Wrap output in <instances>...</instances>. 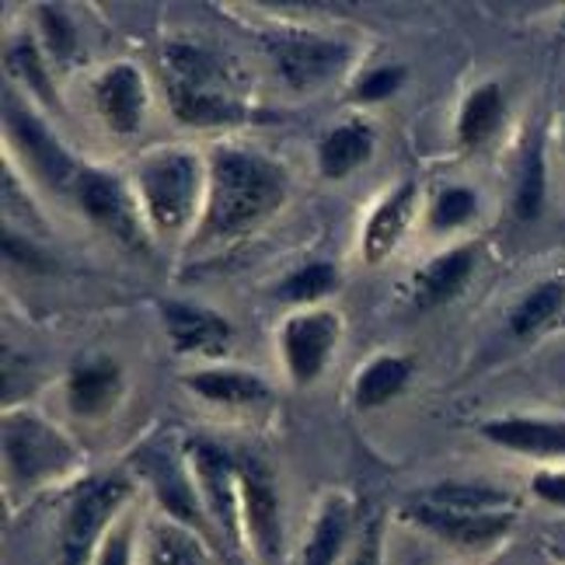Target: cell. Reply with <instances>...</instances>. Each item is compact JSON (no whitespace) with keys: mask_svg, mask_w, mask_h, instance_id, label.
I'll list each match as a JSON object with an SVG mask.
<instances>
[{"mask_svg":"<svg viewBox=\"0 0 565 565\" xmlns=\"http://www.w3.org/2000/svg\"><path fill=\"white\" fill-rule=\"evenodd\" d=\"M134 465L150 482V489H154L168 520H175V524L189 527L192 534H200L206 541V548L224 558L221 537H216L210 516H206V507H203V495L195 489L189 458L182 461V454L171 450L168 444H147L134 454Z\"/></svg>","mask_w":565,"mask_h":565,"instance_id":"7","label":"cell"},{"mask_svg":"<svg viewBox=\"0 0 565 565\" xmlns=\"http://www.w3.org/2000/svg\"><path fill=\"white\" fill-rule=\"evenodd\" d=\"M164 324L175 353H192V356H224L227 345L234 339V329L224 315L195 308V303L185 300H168L164 303Z\"/></svg>","mask_w":565,"mask_h":565,"instance_id":"15","label":"cell"},{"mask_svg":"<svg viewBox=\"0 0 565 565\" xmlns=\"http://www.w3.org/2000/svg\"><path fill=\"white\" fill-rule=\"evenodd\" d=\"M565 311V282H537L531 294H524V300L516 303L510 315V332L516 339H531L537 332H545L548 324L558 321V315Z\"/></svg>","mask_w":565,"mask_h":565,"instance_id":"26","label":"cell"},{"mask_svg":"<svg viewBox=\"0 0 565 565\" xmlns=\"http://www.w3.org/2000/svg\"><path fill=\"white\" fill-rule=\"evenodd\" d=\"M39 25H42V39H46V50L56 60H71L77 53V32H74V21L63 14L60 8L46 4L39 8Z\"/></svg>","mask_w":565,"mask_h":565,"instance_id":"33","label":"cell"},{"mask_svg":"<svg viewBox=\"0 0 565 565\" xmlns=\"http://www.w3.org/2000/svg\"><path fill=\"white\" fill-rule=\"evenodd\" d=\"M4 129H8V140L18 147V154L25 158V164L50 189L63 192V189H74L77 185L81 168L74 164L71 150L63 147L50 134V126L42 122L25 102L14 98L11 92L4 95Z\"/></svg>","mask_w":565,"mask_h":565,"instance_id":"9","label":"cell"},{"mask_svg":"<svg viewBox=\"0 0 565 565\" xmlns=\"http://www.w3.org/2000/svg\"><path fill=\"white\" fill-rule=\"evenodd\" d=\"M4 465L8 486L14 492H32L50 478L67 475L77 465V450L46 419L11 412L4 416Z\"/></svg>","mask_w":565,"mask_h":565,"instance_id":"5","label":"cell"},{"mask_svg":"<svg viewBox=\"0 0 565 565\" xmlns=\"http://www.w3.org/2000/svg\"><path fill=\"white\" fill-rule=\"evenodd\" d=\"M412 203H416V185L402 182V185H395V192H391L381 206H374L371 216H366V227H363V258L371 266H381L384 258L398 248L402 234L408 227V216H412Z\"/></svg>","mask_w":565,"mask_h":565,"instance_id":"18","label":"cell"},{"mask_svg":"<svg viewBox=\"0 0 565 565\" xmlns=\"http://www.w3.org/2000/svg\"><path fill=\"white\" fill-rule=\"evenodd\" d=\"M342 565H381V520H371V524H366L353 555Z\"/></svg>","mask_w":565,"mask_h":565,"instance_id":"36","label":"cell"},{"mask_svg":"<svg viewBox=\"0 0 565 565\" xmlns=\"http://www.w3.org/2000/svg\"><path fill=\"white\" fill-rule=\"evenodd\" d=\"M423 503L454 510V513H495L510 507V495L495 486H465V482H447L423 495Z\"/></svg>","mask_w":565,"mask_h":565,"instance_id":"27","label":"cell"},{"mask_svg":"<svg viewBox=\"0 0 565 565\" xmlns=\"http://www.w3.org/2000/svg\"><path fill=\"white\" fill-rule=\"evenodd\" d=\"M482 437L516 454L565 458V419H527V416L492 419L482 426Z\"/></svg>","mask_w":565,"mask_h":565,"instance_id":"17","label":"cell"},{"mask_svg":"<svg viewBox=\"0 0 565 565\" xmlns=\"http://www.w3.org/2000/svg\"><path fill=\"white\" fill-rule=\"evenodd\" d=\"M405 520H412L416 527H423L426 534L447 541L454 548L465 552H486L492 545H499L510 527H513V510H495V513H454V510H440L429 507L423 499H416L408 510Z\"/></svg>","mask_w":565,"mask_h":565,"instance_id":"13","label":"cell"},{"mask_svg":"<svg viewBox=\"0 0 565 565\" xmlns=\"http://www.w3.org/2000/svg\"><path fill=\"white\" fill-rule=\"evenodd\" d=\"M475 273V252L454 248L426 263L416 276V308H440L458 297Z\"/></svg>","mask_w":565,"mask_h":565,"instance_id":"21","label":"cell"},{"mask_svg":"<svg viewBox=\"0 0 565 565\" xmlns=\"http://www.w3.org/2000/svg\"><path fill=\"white\" fill-rule=\"evenodd\" d=\"M377 147V134L366 122H342L332 126L318 143V168L324 179H345L356 168L371 161Z\"/></svg>","mask_w":565,"mask_h":565,"instance_id":"20","label":"cell"},{"mask_svg":"<svg viewBox=\"0 0 565 565\" xmlns=\"http://www.w3.org/2000/svg\"><path fill=\"white\" fill-rule=\"evenodd\" d=\"M185 458L195 478V489L203 495L206 516L221 537V548L227 562H245V527H242V475H237V461L224 447L192 440L185 447Z\"/></svg>","mask_w":565,"mask_h":565,"instance_id":"4","label":"cell"},{"mask_svg":"<svg viewBox=\"0 0 565 565\" xmlns=\"http://www.w3.org/2000/svg\"><path fill=\"white\" fill-rule=\"evenodd\" d=\"M335 287H339V273L332 263H308L279 282L276 297L282 303H315L321 297H329Z\"/></svg>","mask_w":565,"mask_h":565,"instance_id":"29","label":"cell"},{"mask_svg":"<svg viewBox=\"0 0 565 565\" xmlns=\"http://www.w3.org/2000/svg\"><path fill=\"white\" fill-rule=\"evenodd\" d=\"M95 108L102 122L113 129L116 137L137 134L143 116H147V81L140 67L134 63H113L98 81H95Z\"/></svg>","mask_w":565,"mask_h":565,"instance_id":"14","label":"cell"},{"mask_svg":"<svg viewBox=\"0 0 565 565\" xmlns=\"http://www.w3.org/2000/svg\"><path fill=\"white\" fill-rule=\"evenodd\" d=\"M74 195L88 221L108 231L119 245L143 252L147 248V227H143V206L134 200V192L113 171L102 168H81Z\"/></svg>","mask_w":565,"mask_h":565,"instance_id":"8","label":"cell"},{"mask_svg":"<svg viewBox=\"0 0 565 565\" xmlns=\"http://www.w3.org/2000/svg\"><path fill=\"white\" fill-rule=\"evenodd\" d=\"M161 81L171 113L185 126H237L248 116V95L234 63L195 42H168L161 50Z\"/></svg>","mask_w":565,"mask_h":565,"instance_id":"2","label":"cell"},{"mask_svg":"<svg viewBox=\"0 0 565 565\" xmlns=\"http://www.w3.org/2000/svg\"><path fill=\"white\" fill-rule=\"evenodd\" d=\"M242 475V527L248 558L258 565H279L282 558V513L273 475L258 461H237Z\"/></svg>","mask_w":565,"mask_h":565,"instance_id":"10","label":"cell"},{"mask_svg":"<svg viewBox=\"0 0 565 565\" xmlns=\"http://www.w3.org/2000/svg\"><path fill=\"white\" fill-rule=\"evenodd\" d=\"M134 548H137V516L129 513L119 516L116 527L105 534L92 565H134Z\"/></svg>","mask_w":565,"mask_h":565,"instance_id":"32","label":"cell"},{"mask_svg":"<svg viewBox=\"0 0 565 565\" xmlns=\"http://www.w3.org/2000/svg\"><path fill=\"white\" fill-rule=\"evenodd\" d=\"M531 492L541 499V503L565 510V471H537L531 478Z\"/></svg>","mask_w":565,"mask_h":565,"instance_id":"35","label":"cell"},{"mask_svg":"<svg viewBox=\"0 0 565 565\" xmlns=\"http://www.w3.org/2000/svg\"><path fill=\"white\" fill-rule=\"evenodd\" d=\"M185 384L195 391V395L213 402V405L242 408V405L273 402V391L263 377L248 374V371H227V366H216V371H195L185 377Z\"/></svg>","mask_w":565,"mask_h":565,"instance_id":"22","label":"cell"},{"mask_svg":"<svg viewBox=\"0 0 565 565\" xmlns=\"http://www.w3.org/2000/svg\"><path fill=\"white\" fill-rule=\"evenodd\" d=\"M475 213H478V195L468 185H454V189L440 192L437 206H433L429 224H433V231H454V227L471 224Z\"/></svg>","mask_w":565,"mask_h":565,"instance_id":"31","label":"cell"},{"mask_svg":"<svg viewBox=\"0 0 565 565\" xmlns=\"http://www.w3.org/2000/svg\"><path fill=\"white\" fill-rule=\"evenodd\" d=\"M412 377V360L402 356H377L366 371L356 377V391H353V405L371 412L387 405L395 395H402L405 384Z\"/></svg>","mask_w":565,"mask_h":565,"instance_id":"25","label":"cell"},{"mask_svg":"<svg viewBox=\"0 0 565 565\" xmlns=\"http://www.w3.org/2000/svg\"><path fill=\"white\" fill-rule=\"evenodd\" d=\"M276 67L294 92H311L321 84L335 81L345 63H350V46L335 39H324L315 32H290L273 42Z\"/></svg>","mask_w":565,"mask_h":565,"instance_id":"11","label":"cell"},{"mask_svg":"<svg viewBox=\"0 0 565 565\" xmlns=\"http://www.w3.org/2000/svg\"><path fill=\"white\" fill-rule=\"evenodd\" d=\"M339 332L342 321L335 311H303L294 315L287 324H282L279 335V350H282V363L297 384H315L318 374L329 366L335 345H339Z\"/></svg>","mask_w":565,"mask_h":565,"instance_id":"12","label":"cell"},{"mask_svg":"<svg viewBox=\"0 0 565 565\" xmlns=\"http://www.w3.org/2000/svg\"><path fill=\"white\" fill-rule=\"evenodd\" d=\"M545 192H548L545 154H541V140H534L531 150L524 154V164H520V179H516V192H513V213L520 221H534L541 206H545Z\"/></svg>","mask_w":565,"mask_h":565,"instance_id":"28","label":"cell"},{"mask_svg":"<svg viewBox=\"0 0 565 565\" xmlns=\"http://www.w3.org/2000/svg\"><path fill=\"white\" fill-rule=\"evenodd\" d=\"M353 534V503L345 495H332L315 516L311 534L303 541L300 565H342V552Z\"/></svg>","mask_w":565,"mask_h":565,"instance_id":"19","label":"cell"},{"mask_svg":"<svg viewBox=\"0 0 565 565\" xmlns=\"http://www.w3.org/2000/svg\"><path fill=\"white\" fill-rule=\"evenodd\" d=\"M287 203V171L248 147H216L192 245H231L263 227Z\"/></svg>","mask_w":565,"mask_h":565,"instance_id":"1","label":"cell"},{"mask_svg":"<svg viewBox=\"0 0 565 565\" xmlns=\"http://www.w3.org/2000/svg\"><path fill=\"white\" fill-rule=\"evenodd\" d=\"M8 67L29 84V88L46 102V105H60L56 102V92H53V84H50V77H46V67H42V53H39V46L32 39H18L14 46L8 50Z\"/></svg>","mask_w":565,"mask_h":565,"instance_id":"30","label":"cell"},{"mask_svg":"<svg viewBox=\"0 0 565 565\" xmlns=\"http://www.w3.org/2000/svg\"><path fill=\"white\" fill-rule=\"evenodd\" d=\"M122 395V371L116 360L98 356L74 366L67 381V405L81 419H102L116 408Z\"/></svg>","mask_w":565,"mask_h":565,"instance_id":"16","label":"cell"},{"mask_svg":"<svg viewBox=\"0 0 565 565\" xmlns=\"http://www.w3.org/2000/svg\"><path fill=\"white\" fill-rule=\"evenodd\" d=\"M210 548L200 534L175 524V520H154L143 537L140 565H206Z\"/></svg>","mask_w":565,"mask_h":565,"instance_id":"23","label":"cell"},{"mask_svg":"<svg viewBox=\"0 0 565 565\" xmlns=\"http://www.w3.org/2000/svg\"><path fill=\"white\" fill-rule=\"evenodd\" d=\"M402 81H405V67H381L363 77L356 95H360V102H384L402 88Z\"/></svg>","mask_w":565,"mask_h":565,"instance_id":"34","label":"cell"},{"mask_svg":"<svg viewBox=\"0 0 565 565\" xmlns=\"http://www.w3.org/2000/svg\"><path fill=\"white\" fill-rule=\"evenodd\" d=\"M4 252H8V258H14L18 266H25V269H35V273H42L50 263H46V255H39L25 237H14V234H4Z\"/></svg>","mask_w":565,"mask_h":565,"instance_id":"37","label":"cell"},{"mask_svg":"<svg viewBox=\"0 0 565 565\" xmlns=\"http://www.w3.org/2000/svg\"><path fill=\"white\" fill-rule=\"evenodd\" d=\"M134 495V486L122 475H105L81 486L60 520V562L63 565H92L105 534L116 527L122 507Z\"/></svg>","mask_w":565,"mask_h":565,"instance_id":"6","label":"cell"},{"mask_svg":"<svg viewBox=\"0 0 565 565\" xmlns=\"http://www.w3.org/2000/svg\"><path fill=\"white\" fill-rule=\"evenodd\" d=\"M137 189L147 224L158 234H179L206 200L203 158L189 147L150 150L137 168Z\"/></svg>","mask_w":565,"mask_h":565,"instance_id":"3","label":"cell"},{"mask_svg":"<svg viewBox=\"0 0 565 565\" xmlns=\"http://www.w3.org/2000/svg\"><path fill=\"white\" fill-rule=\"evenodd\" d=\"M507 116V98L499 84H482L475 88L465 105H461V116H458V140L465 147H482L486 140H492V134L503 126Z\"/></svg>","mask_w":565,"mask_h":565,"instance_id":"24","label":"cell"}]
</instances>
